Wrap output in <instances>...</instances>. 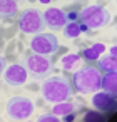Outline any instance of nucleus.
<instances>
[{
	"instance_id": "19",
	"label": "nucleus",
	"mask_w": 117,
	"mask_h": 122,
	"mask_svg": "<svg viewBox=\"0 0 117 122\" xmlns=\"http://www.w3.org/2000/svg\"><path fill=\"white\" fill-rule=\"evenodd\" d=\"M100 119H102V115L99 112H94V110H90L84 115V120H100Z\"/></svg>"
},
{
	"instance_id": "4",
	"label": "nucleus",
	"mask_w": 117,
	"mask_h": 122,
	"mask_svg": "<svg viewBox=\"0 0 117 122\" xmlns=\"http://www.w3.org/2000/svg\"><path fill=\"white\" fill-rule=\"evenodd\" d=\"M79 20L87 29H100V27L109 24L110 15L100 5H89L82 12H79Z\"/></svg>"
},
{
	"instance_id": "5",
	"label": "nucleus",
	"mask_w": 117,
	"mask_h": 122,
	"mask_svg": "<svg viewBox=\"0 0 117 122\" xmlns=\"http://www.w3.org/2000/svg\"><path fill=\"white\" fill-rule=\"evenodd\" d=\"M5 110L7 115L15 120H27L34 114V102L24 95H14L7 100Z\"/></svg>"
},
{
	"instance_id": "23",
	"label": "nucleus",
	"mask_w": 117,
	"mask_h": 122,
	"mask_svg": "<svg viewBox=\"0 0 117 122\" xmlns=\"http://www.w3.org/2000/svg\"><path fill=\"white\" fill-rule=\"evenodd\" d=\"M117 54V49H115V45L114 47H110V55H115Z\"/></svg>"
},
{
	"instance_id": "1",
	"label": "nucleus",
	"mask_w": 117,
	"mask_h": 122,
	"mask_svg": "<svg viewBox=\"0 0 117 122\" xmlns=\"http://www.w3.org/2000/svg\"><path fill=\"white\" fill-rule=\"evenodd\" d=\"M40 92H42L44 99L47 102H50V104L70 100V97L75 94L70 79L69 77H64V75L47 77L42 82V85H40Z\"/></svg>"
},
{
	"instance_id": "16",
	"label": "nucleus",
	"mask_w": 117,
	"mask_h": 122,
	"mask_svg": "<svg viewBox=\"0 0 117 122\" xmlns=\"http://www.w3.org/2000/svg\"><path fill=\"white\" fill-rule=\"evenodd\" d=\"M80 60V54H69L62 59V69L64 70H70L74 69V65Z\"/></svg>"
},
{
	"instance_id": "15",
	"label": "nucleus",
	"mask_w": 117,
	"mask_h": 122,
	"mask_svg": "<svg viewBox=\"0 0 117 122\" xmlns=\"http://www.w3.org/2000/svg\"><path fill=\"white\" fill-rule=\"evenodd\" d=\"M62 30H64V35H65L67 39H77V37L80 35V32H82L79 22H67Z\"/></svg>"
},
{
	"instance_id": "7",
	"label": "nucleus",
	"mask_w": 117,
	"mask_h": 122,
	"mask_svg": "<svg viewBox=\"0 0 117 122\" xmlns=\"http://www.w3.org/2000/svg\"><path fill=\"white\" fill-rule=\"evenodd\" d=\"M19 29L24 34H40L45 29L44 22V14H40L35 9L24 10L19 15Z\"/></svg>"
},
{
	"instance_id": "3",
	"label": "nucleus",
	"mask_w": 117,
	"mask_h": 122,
	"mask_svg": "<svg viewBox=\"0 0 117 122\" xmlns=\"http://www.w3.org/2000/svg\"><path fill=\"white\" fill-rule=\"evenodd\" d=\"M24 67L34 79H45L54 70V60L50 57L32 52L24 55Z\"/></svg>"
},
{
	"instance_id": "13",
	"label": "nucleus",
	"mask_w": 117,
	"mask_h": 122,
	"mask_svg": "<svg viewBox=\"0 0 117 122\" xmlns=\"http://www.w3.org/2000/svg\"><path fill=\"white\" fill-rule=\"evenodd\" d=\"M19 14V5L15 0H0V17L12 19Z\"/></svg>"
},
{
	"instance_id": "17",
	"label": "nucleus",
	"mask_w": 117,
	"mask_h": 122,
	"mask_svg": "<svg viewBox=\"0 0 117 122\" xmlns=\"http://www.w3.org/2000/svg\"><path fill=\"white\" fill-rule=\"evenodd\" d=\"M82 55H84V59L87 60V62H95L97 59H99V54L90 47V49H84L82 50Z\"/></svg>"
},
{
	"instance_id": "2",
	"label": "nucleus",
	"mask_w": 117,
	"mask_h": 122,
	"mask_svg": "<svg viewBox=\"0 0 117 122\" xmlns=\"http://www.w3.org/2000/svg\"><path fill=\"white\" fill-rule=\"evenodd\" d=\"M100 70L94 65H85L72 75V87L80 94H94L100 89Z\"/></svg>"
},
{
	"instance_id": "12",
	"label": "nucleus",
	"mask_w": 117,
	"mask_h": 122,
	"mask_svg": "<svg viewBox=\"0 0 117 122\" xmlns=\"http://www.w3.org/2000/svg\"><path fill=\"white\" fill-rule=\"evenodd\" d=\"M97 69L100 70V74L115 72L117 70V59H115V55H104V57L97 59Z\"/></svg>"
},
{
	"instance_id": "6",
	"label": "nucleus",
	"mask_w": 117,
	"mask_h": 122,
	"mask_svg": "<svg viewBox=\"0 0 117 122\" xmlns=\"http://www.w3.org/2000/svg\"><path fill=\"white\" fill-rule=\"evenodd\" d=\"M60 44L54 34H35V37L30 40V50L45 57H52L59 52Z\"/></svg>"
},
{
	"instance_id": "11",
	"label": "nucleus",
	"mask_w": 117,
	"mask_h": 122,
	"mask_svg": "<svg viewBox=\"0 0 117 122\" xmlns=\"http://www.w3.org/2000/svg\"><path fill=\"white\" fill-rule=\"evenodd\" d=\"M100 89L110 95H115L117 92V77L115 72H109V74H102L100 77Z\"/></svg>"
},
{
	"instance_id": "21",
	"label": "nucleus",
	"mask_w": 117,
	"mask_h": 122,
	"mask_svg": "<svg viewBox=\"0 0 117 122\" xmlns=\"http://www.w3.org/2000/svg\"><path fill=\"white\" fill-rule=\"evenodd\" d=\"M92 49H94V50H95L97 54H100V52H104V50H105V47H104L102 44H95V45H94Z\"/></svg>"
},
{
	"instance_id": "8",
	"label": "nucleus",
	"mask_w": 117,
	"mask_h": 122,
	"mask_svg": "<svg viewBox=\"0 0 117 122\" xmlns=\"http://www.w3.org/2000/svg\"><path fill=\"white\" fill-rule=\"evenodd\" d=\"M27 69L22 64H12L4 70V80L12 87H20L27 82Z\"/></svg>"
},
{
	"instance_id": "14",
	"label": "nucleus",
	"mask_w": 117,
	"mask_h": 122,
	"mask_svg": "<svg viewBox=\"0 0 117 122\" xmlns=\"http://www.w3.org/2000/svg\"><path fill=\"white\" fill-rule=\"evenodd\" d=\"M77 109H79V104H74V102H70V100H64V102L54 104L52 114H55V115H59V117H64V115H67V114L75 112Z\"/></svg>"
},
{
	"instance_id": "9",
	"label": "nucleus",
	"mask_w": 117,
	"mask_h": 122,
	"mask_svg": "<svg viewBox=\"0 0 117 122\" xmlns=\"http://www.w3.org/2000/svg\"><path fill=\"white\" fill-rule=\"evenodd\" d=\"M44 22H45V27L52 30H62L69 22V19H67V14L60 9H47L44 12Z\"/></svg>"
},
{
	"instance_id": "24",
	"label": "nucleus",
	"mask_w": 117,
	"mask_h": 122,
	"mask_svg": "<svg viewBox=\"0 0 117 122\" xmlns=\"http://www.w3.org/2000/svg\"><path fill=\"white\" fill-rule=\"evenodd\" d=\"M39 2H42V4H49L50 0H39Z\"/></svg>"
},
{
	"instance_id": "20",
	"label": "nucleus",
	"mask_w": 117,
	"mask_h": 122,
	"mask_svg": "<svg viewBox=\"0 0 117 122\" xmlns=\"http://www.w3.org/2000/svg\"><path fill=\"white\" fill-rule=\"evenodd\" d=\"M67 19H69L70 22L77 20V19H79V12H69V14H67Z\"/></svg>"
},
{
	"instance_id": "22",
	"label": "nucleus",
	"mask_w": 117,
	"mask_h": 122,
	"mask_svg": "<svg viewBox=\"0 0 117 122\" xmlns=\"http://www.w3.org/2000/svg\"><path fill=\"white\" fill-rule=\"evenodd\" d=\"M4 70H5V59L0 57V75H4Z\"/></svg>"
},
{
	"instance_id": "10",
	"label": "nucleus",
	"mask_w": 117,
	"mask_h": 122,
	"mask_svg": "<svg viewBox=\"0 0 117 122\" xmlns=\"http://www.w3.org/2000/svg\"><path fill=\"white\" fill-rule=\"evenodd\" d=\"M92 105L99 112H112L115 109V95H110L107 92H95L92 97Z\"/></svg>"
},
{
	"instance_id": "18",
	"label": "nucleus",
	"mask_w": 117,
	"mask_h": 122,
	"mask_svg": "<svg viewBox=\"0 0 117 122\" xmlns=\"http://www.w3.org/2000/svg\"><path fill=\"white\" fill-rule=\"evenodd\" d=\"M39 122H59V115L55 114H45L39 117Z\"/></svg>"
}]
</instances>
